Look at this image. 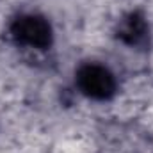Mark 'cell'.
I'll return each mask as SVG.
<instances>
[{
	"mask_svg": "<svg viewBox=\"0 0 153 153\" xmlns=\"http://www.w3.org/2000/svg\"><path fill=\"white\" fill-rule=\"evenodd\" d=\"M117 38L130 46H141L148 39V23L141 13H130L119 20Z\"/></svg>",
	"mask_w": 153,
	"mask_h": 153,
	"instance_id": "cell-3",
	"label": "cell"
},
{
	"mask_svg": "<svg viewBox=\"0 0 153 153\" xmlns=\"http://www.w3.org/2000/svg\"><path fill=\"white\" fill-rule=\"evenodd\" d=\"M11 36L18 45L46 50L52 46L53 32L46 18L39 14H22L11 23Z\"/></svg>",
	"mask_w": 153,
	"mask_h": 153,
	"instance_id": "cell-1",
	"label": "cell"
},
{
	"mask_svg": "<svg viewBox=\"0 0 153 153\" xmlns=\"http://www.w3.org/2000/svg\"><path fill=\"white\" fill-rule=\"evenodd\" d=\"M76 85L82 94L93 100H109L116 93V78L111 73L109 68L96 64V62H87L82 64L76 70Z\"/></svg>",
	"mask_w": 153,
	"mask_h": 153,
	"instance_id": "cell-2",
	"label": "cell"
}]
</instances>
